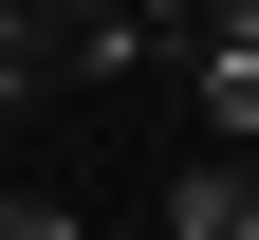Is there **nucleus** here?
Here are the masks:
<instances>
[{
    "label": "nucleus",
    "instance_id": "f03ea898",
    "mask_svg": "<svg viewBox=\"0 0 259 240\" xmlns=\"http://www.w3.org/2000/svg\"><path fill=\"white\" fill-rule=\"evenodd\" d=\"M185 74H204V129H222V148H259V37H204Z\"/></svg>",
    "mask_w": 259,
    "mask_h": 240
},
{
    "label": "nucleus",
    "instance_id": "7ed1b4c3",
    "mask_svg": "<svg viewBox=\"0 0 259 240\" xmlns=\"http://www.w3.org/2000/svg\"><path fill=\"white\" fill-rule=\"evenodd\" d=\"M0 240H74V222H56V203H37V185H0Z\"/></svg>",
    "mask_w": 259,
    "mask_h": 240
},
{
    "label": "nucleus",
    "instance_id": "f257e3e1",
    "mask_svg": "<svg viewBox=\"0 0 259 240\" xmlns=\"http://www.w3.org/2000/svg\"><path fill=\"white\" fill-rule=\"evenodd\" d=\"M167 240H259V166H241V148L185 166V185H167Z\"/></svg>",
    "mask_w": 259,
    "mask_h": 240
}]
</instances>
